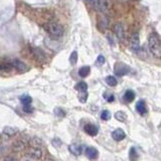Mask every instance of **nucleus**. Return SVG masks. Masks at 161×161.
I'll use <instances>...</instances> for the list:
<instances>
[{
  "label": "nucleus",
  "instance_id": "dca6fc26",
  "mask_svg": "<svg viewBox=\"0 0 161 161\" xmlns=\"http://www.w3.org/2000/svg\"><path fill=\"white\" fill-rule=\"evenodd\" d=\"M90 73H91V68L88 66L82 67L80 70H79V75H80V77H82V78L88 77L89 75H90Z\"/></svg>",
  "mask_w": 161,
  "mask_h": 161
},
{
  "label": "nucleus",
  "instance_id": "1a4fd4ad",
  "mask_svg": "<svg viewBox=\"0 0 161 161\" xmlns=\"http://www.w3.org/2000/svg\"><path fill=\"white\" fill-rule=\"evenodd\" d=\"M31 51H32L33 57H35L37 60L42 61V63H43V61L46 60V53H44L43 51L40 49H37V47H33Z\"/></svg>",
  "mask_w": 161,
  "mask_h": 161
},
{
  "label": "nucleus",
  "instance_id": "4be33fe9",
  "mask_svg": "<svg viewBox=\"0 0 161 161\" xmlns=\"http://www.w3.org/2000/svg\"><path fill=\"white\" fill-rule=\"evenodd\" d=\"M20 102H21L24 106L30 105L32 102V99H31V97H29V96H22V97L20 98Z\"/></svg>",
  "mask_w": 161,
  "mask_h": 161
},
{
  "label": "nucleus",
  "instance_id": "a878e982",
  "mask_svg": "<svg viewBox=\"0 0 161 161\" xmlns=\"http://www.w3.org/2000/svg\"><path fill=\"white\" fill-rule=\"evenodd\" d=\"M101 119L104 120V121H108V120L111 119V113L108 110H104L101 114Z\"/></svg>",
  "mask_w": 161,
  "mask_h": 161
},
{
  "label": "nucleus",
  "instance_id": "ddd939ff",
  "mask_svg": "<svg viewBox=\"0 0 161 161\" xmlns=\"http://www.w3.org/2000/svg\"><path fill=\"white\" fill-rule=\"evenodd\" d=\"M86 155H87L88 158H90V159H96V158H98L99 152L97 149L94 148V147H88V148L86 149Z\"/></svg>",
  "mask_w": 161,
  "mask_h": 161
},
{
  "label": "nucleus",
  "instance_id": "9d476101",
  "mask_svg": "<svg viewBox=\"0 0 161 161\" xmlns=\"http://www.w3.org/2000/svg\"><path fill=\"white\" fill-rule=\"evenodd\" d=\"M84 130H85V132L90 136H97L98 132H99L98 127L93 124H86L84 127Z\"/></svg>",
  "mask_w": 161,
  "mask_h": 161
},
{
  "label": "nucleus",
  "instance_id": "f3484780",
  "mask_svg": "<svg viewBox=\"0 0 161 161\" xmlns=\"http://www.w3.org/2000/svg\"><path fill=\"white\" fill-rule=\"evenodd\" d=\"M134 99H135V93L133 92L132 90H128V91H126V93L124 94V100L126 102H133L134 101Z\"/></svg>",
  "mask_w": 161,
  "mask_h": 161
},
{
  "label": "nucleus",
  "instance_id": "473e14b6",
  "mask_svg": "<svg viewBox=\"0 0 161 161\" xmlns=\"http://www.w3.org/2000/svg\"><path fill=\"white\" fill-rule=\"evenodd\" d=\"M46 161H53V159H50V158H46Z\"/></svg>",
  "mask_w": 161,
  "mask_h": 161
},
{
  "label": "nucleus",
  "instance_id": "6ab92c4d",
  "mask_svg": "<svg viewBox=\"0 0 161 161\" xmlns=\"http://www.w3.org/2000/svg\"><path fill=\"white\" fill-rule=\"evenodd\" d=\"M129 159H130V161H137V159H138V153L136 152V149L134 148V147H132V148L130 149Z\"/></svg>",
  "mask_w": 161,
  "mask_h": 161
},
{
  "label": "nucleus",
  "instance_id": "9b49d317",
  "mask_svg": "<svg viewBox=\"0 0 161 161\" xmlns=\"http://www.w3.org/2000/svg\"><path fill=\"white\" fill-rule=\"evenodd\" d=\"M68 151L75 156H79V155H81L82 152H83V147L75 143V144H71L68 146Z\"/></svg>",
  "mask_w": 161,
  "mask_h": 161
},
{
  "label": "nucleus",
  "instance_id": "aec40b11",
  "mask_svg": "<svg viewBox=\"0 0 161 161\" xmlns=\"http://www.w3.org/2000/svg\"><path fill=\"white\" fill-rule=\"evenodd\" d=\"M106 83H107L108 86H110V87H115V86H117V80H116L115 77L113 76H109L106 78Z\"/></svg>",
  "mask_w": 161,
  "mask_h": 161
},
{
  "label": "nucleus",
  "instance_id": "2f4dec72",
  "mask_svg": "<svg viewBox=\"0 0 161 161\" xmlns=\"http://www.w3.org/2000/svg\"><path fill=\"white\" fill-rule=\"evenodd\" d=\"M53 145L59 147V146L60 145V140L59 138H56V139H54L53 141Z\"/></svg>",
  "mask_w": 161,
  "mask_h": 161
},
{
  "label": "nucleus",
  "instance_id": "393cba45",
  "mask_svg": "<svg viewBox=\"0 0 161 161\" xmlns=\"http://www.w3.org/2000/svg\"><path fill=\"white\" fill-rule=\"evenodd\" d=\"M78 61V53L77 51H73L70 57V63L71 64H73V66H75V64H77Z\"/></svg>",
  "mask_w": 161,
  "mask_h": 161
},
{
  "label": "nucleus",
  "instance_id": "4468645a",
  "mask_svg": "<svg viewBox=\"0 0 161 161\" xmlns=\"http://www.w3.org/2000/svg\"><path fill=\"white\" fill-rule=\"evenodd\" d=\"M108 26H109V19L106 16L101 17L98 21V27L100 28V30L104 31V30H106L108 28Z\"/></svg>",
  "mask_w": 161,
  "mask_h": 161
},
{
  "label": "nucleus",
  "instance_id": "6e6552de",
  "mask_svg": "<svg viewBox=\"0 0 161 161\" xmlns=\"http://www.w3.org/2000/svg\"><path fill=\"white\" fill-rule=\"evenodd\" d=\"M130 46H131L132 50L137 51L140 49V42H139V34L138 33H134L131 37V40H130Z\"/></svg>",
  "mask_w": 161,
  "mask_h": 161
},
{
  "label": "nucleus",
  "instance_id": "7ed1b4c3",
  "mask_svg": "<svg viewBox=\"0 0 161 161\" xmlns=\"http://www.w3.org/2000/svg\"><path fill=\"white\" fill-rule=\"evenodd\" d=\"M46 29L47 32L49 33L50 36H53V38H59V37L63 36L64 34V28L63 26L57 22H49L46 24Z\"/></svg>",
  "mask_w": 161,
  "mask_h": 161
},
{
  "label": "nucleus",
  "instance_id": "2eb2a0df",
  "mask_svg": "<svg viewBox=\"0 0 161 161\" xmlns=\"http://www.w3.org/2000/svg\"><path fill=\"white\" fill-rule=\"evenodd\" d=\"M136 110L140 115H145L147 113V108L144 101H139L136 104Z\"/></svg>",
  "mask_w": 161,
  "mask_h": 161
},
{
  "label": "nucleus",
  "instance_id": "20e7f679",
  "mask_svg": "<svg viewBox=\"0 0 161 161\" xmlns=\"http://www.w3.org/2000/svg\"><path fill=\"white\" fill-rule=\"evenodd\" d=\"M130 68L127 64H123V63H117L114 67V73L115 75H117L118 77H123L126 76L130 73Z\"/></svg>",
  "mask_w": 161,
  "mask_h": 161
},
{
  "label": "nucleus",
  "instance_id": "f8f14e48",
  "mask_svg": "<svg viewBox=\"0 0 161 161\" xmlns=\"http://www.w3.org/2000/svg\"><path fill=\"white\" fill-rule=\"evenodd\" d=\"M126 137L125 132L123 131L122 129H116L115 131L112 132V138L115 140V141H121Z\"/></svg>",
  "mask_w": 161,
  "mask_h": 161
},
{
  "label": "nucleus",
  "instance_id": "a211bd4d",
  "mask_svg": "<svg viewBox=\"0 0 161 161\" xmlns=\"http://www.w3.org/2000/svg\"><path fill=\"white\" fill-rule=\"evenodd\" d=\"M75 89L80 93V92H87L88 90V85L85 83V82H80V83H78L76 85V87Z\"/></svg>",
  "mask_w": 161,
  "mask_h": 161
},
{
  "label": "nucleus",
  "instance_id": "b1692460",
  "mask_svg": "<svg viewBox=\"0 0 161 161\" xmlns=\"http://www.w3.org/2000/svg\"><path fill=\"white\" fill-rule=\"evenodd\" d=\"M3 133L8 136H13L16 133V130L12 127H5L4 130H3Z\"/></svg>",
  "mask_w": 161,
  "mask_h": 161
},
{
  "label": "nucleus",
  "instance_id": "39448f33",
  "mask_svg": "<svg viewBox=\"0 0 161 161\" xmlns=\"http://www.w3.org/2000/svg\"><path fill=\"white\" fill-rule=\"evenodd\" d=\"M11 66L18 71V73H26L29 70V68L27 67V64H25L23 61L19 60H13L11 61Z\"/></svg>",
  "mask_w": 161,
  "mask_h": 161
},
{
  "label": "nucleus",
  "instance_id": "0eeeda50",
  "mask_svg": "<svg viewBox=\"0 0 161 161\" xmlns=\"http://www.w3.org/2000/svg\"><path fill=\"white\" fill-rule=\"evenodd\" d=\"M28 156H30L33 159H42V151L40 150L38 147H30L28 151Z\"/></svg>",
  "mask_w": 161,
  "mask_h": 161
},
{
  "label": "nucleus",
  "instance_id": "cd10ccee",
  "mask_svg": "<svg viewBox=\"0 0 161 161\" xmlns=\"http://www.w3.org/2000/svg\"><path fill=\"white\" fill-rule=\"evenodd\" d=\"M104 98L106 99V101L109 102V103H112V102L115 101L114 95L111 94V93H105V94H104Z\"/></svg>",
  "mask_w": 161,
  "mask_h": 161
},
{
  "label": "nucleus",
  "instance_id": "c85d7f7f",
  "mask_svg": "<svg viewBox=\"0 0 161 161\" xmlns=\"http://www.w3.org/2000/svg\"><path fill=\"white\" fill-rule=\"evenodd\" d=\"M18 160H19L18 156L14 155V154H10V155H8L5 158V161H18Z\"/></svg>",
  "mask_w": 161,
  "mask_h": 161
},
{
  "label": "nucleus",
  "instance_id": "412c9836",
  "mask_svg": "<svg viewBox=\"0 0 161 161\" xmlns=\"http://www.w3.org/2000/svg\"><path fill=\"white\" fill-rule=\"evenodd\" d=\"M115 118L120 122H124L126 121V119H127V115H126L124 112H117L115 114Z\"/></svg>",
  "mask_w": 161,
  "mask_h": 161
},
{
  "label": "nucleus",
  "instance_id": "f03ea898",
  "mask_svg": "<svg viewBox=\"0 0 161 161\" xmlns=\"http://www.w3.org/2000/svg\"><path fill=\"white\" fill-rule=\"evenodd\" d=\"M86 2L91 7L101 12H107L112 6L110 0H86Z\"/></svg>",
  "mask_w": 161,
  "mask_h": 161
},
{
  "label": "nucleus",
  "instance_id": "423d86ee",
  "mask_svg": "<svg viewBox=\"0 0 161 161\" xmlns=\"http://www.w3.org/2000/svg\"><path fill=\"white\" fill-rule=\"evenodd\" d=\"M114 31L120 40L125 39V28L123 26V24H121V23H116L114 26Z\"/></svg>",
  "mask_w": 161,
  "mask_h": 161
},
{
  "label": "nucleus",
  "instance_id": "c756f323",
  "mask_svg": "<svg viewBox=\"0 0 161 161\" xmlns=\"http://www.w3.org/2000/svg\"><path fill=\"white\" fill-rule=\"evenodd\" d=\"M96 64H97L98 66H102V64H105V57H104V56H102V54H100V56L98 57Z\"/></svg>",
  "mask_w": 161,
  "mask_h": 161
},
{
  "label": "nucleus",
  "instance_id": "bb28decb",
  "mask_svg": "<svg viewBox=\"0 0 161 161\" xmlns=\"http://www.w3.org/2000/svg\"><path fill=\"white\" fill-rule=\"evenodd\" d=\"M53 112H54V115H57V117H64L66 116V112L61 108H56Z\"/></svg>",
  "mask_w": 161,
  "mask_h": 161
},
{
  "label": "nucleus",
  "instance_id": "5701e85b",
  "mask_svg": "<svg viewBox=\"0 0 161 161\" xmlns=\"http://www.w3.org/2000/svg\"><path fill=\"white\" fill-rule=\"evenodd\" d=\"M79 100L81 103H86L88 100V92H80L79 93Z\"/></svg>",
  "mask_w": 161,
  "mask_h": 161
},
{
  "label": "nucleus",
  "instance_id": "f257e3e1",
  "mask_svg": "<svg viewBox=\"0 0 161 161\" xmlns=\"http://www.w3.org/2000/svg\"><path fill=\"white\" fill-rule=\"evenodd\" d=\"M148 44H149L150 51L152 53L153 56L160 59L161 57V43H160L159 37L157 36L155 33H152L149 35Z\"/></svg>",
  "mask_w": 161,
  "mask_h": 161
},
{
  "label": "nucleus",
  "instance_id": "72a5a7b5",
  "mask_svg": "<svg viewBox=\"0 0 161 161\" xmlns=\"http://www.w3.org/2000/svg\"><path fill=\"white\" fill-rule=\"evenodd\" d=\"M0 141H1V138H0Z\"/></svg>",
  "mask_w": 161,
  "mask_h": 161
},
{
  "label": "nucleus",
  "instance_id": "7c9ffc66",
  "mask_svg": "<svg viewBox=\"0 0 161 161\" xmlns=\"http://www.w3.org/2000/svg\"><path fill=\"white\" fill-rule=\"evenodd\" d=\"M23 111H24L25 113H32L33 112V109L30 105H26L23 107Z\"/></svg>",
  "mask_w": 161,
  "mask_h": 161
}]
</instances>
